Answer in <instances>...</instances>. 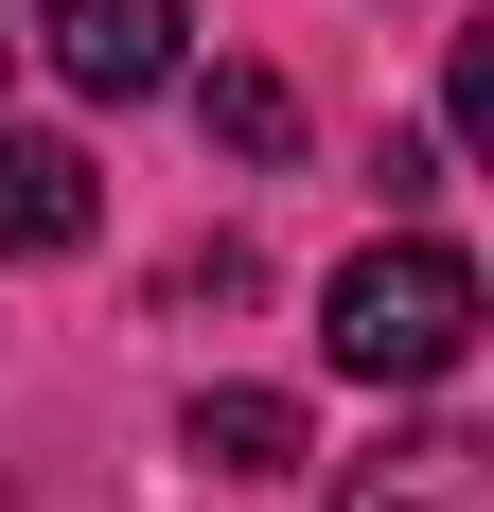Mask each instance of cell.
I'll return each mask as SVG.
<instances>
[{
    "instance_id": "6da1fadb",
    "label": "cell",
    "mask_w": 494,
    "mask_h": 512,
    "mask_svg": "<svg viewBox=\"0 0 494 512\" xmlns=\"http://www.w3.org/2000/svg\"><path fill=\"white\" fill-rule=\"evenodd\" d=\"M318 354H336L353 389H442V371L477 354V265H459L442 230L353 248L336 283H318Z\"/></svg>"
},
{
    "instance_id": "7a4b0ae2",
    "label": "cell",
    "mask_w": 494,
    "mask_h": 512,
    "mask_svg": "<svg viewBox=\"0 0 494 512\" xmlns=\"http://www.w3.org/2000/svg\"><path fill=\"white\" fill-rule=\"evenodd\" d=\"M177 0H36V53L71 71L89 106H142V89H177Z\"/></svg>"
},
{
    "instance_id": "3957f363",
    "label": "cell",
    "mask_w": 494,
    "mask_h": 512,
    "mask_svg": "<svg viewBox=\"0 0 494 512\" xmlns=\"http://www.w3.org/2000/svg\"><path fill=\"white\" fill-rule=\"evenodd\" d=\"M106 230V177L71 142H18V124H0V265H71Z\"/></svg>"
},
{
    "instance_id": "277c9868",
    "label": "cell",
    "mask_w": 494,
    "mask_h": 512,
    "mask_svg": "<svg viewBox=\"0 0 494 512\" xmlns=\"http://www.w3.org/2000/svg\"><path fill=\"white\" fill-rule=\"evenodd\" d=\"M336 512H494V477H477V442H459V424H424V442H389V460H353Z\"/></svg>"
},
{
    "instance_id": "5b68a950",
    "label": "cell",
    "mask_w": 494,
    "mask_h": 512,
    "mask_svg": "<svg viewBox=\"0 0 494 512\" xmlns=\"http://www.w3.org/2000/svg\"><path fill=\"white\" fill-rule=\"evenodd\" d=\"M177 442H195L212 477H283V460H300V407H283V389H195Z\"/></svg>"
},
{
    "instance_id": "8992f818",
    "label": "cell",
    "mask_w": 494,
    "mask_h": 512,
    "mask_svg": "<svg viewBox=\"0 0 494 512\" xmlns=\"http://www.w3.org/2000/svg\"><path fill=\"white\" fill-rule=\"evenodd\" d=\"M195 124H212L230 159H300V106H283V71H212V89H195Z\"/></svg>"
},
{
    "instance_id": "52a82bcc",
    "label": "cell",
    "mask_w": 494,
    "mask_h": 512,
    "mask_svg": "<svg viewBox=\"0 0 494 512\" xmlns=\"http://www.w3.org/2000/svg\"><path fill=\"white\" fill-rule=\"evenodd\" d=\"M0 71H18V36H0Z\"/></svg>"
}]
</instances>
